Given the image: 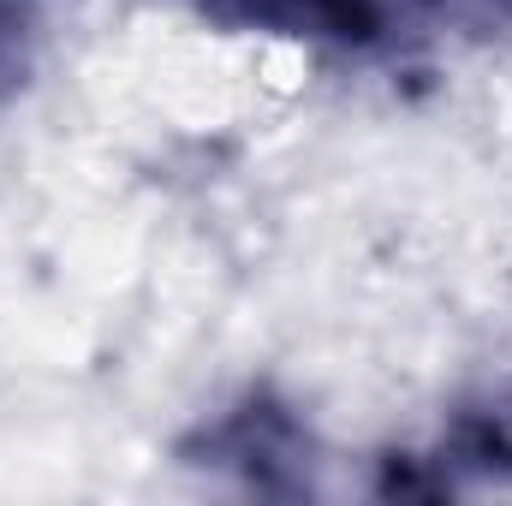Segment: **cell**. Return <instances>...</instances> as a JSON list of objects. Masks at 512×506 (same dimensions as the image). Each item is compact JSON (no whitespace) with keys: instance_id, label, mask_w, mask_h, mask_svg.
<instances>
[{"instance_id":"cell-4","label":"cell","mask_w":512,"mask_h":506,"mask_svg":"<svg viewBox=\"0 0 512 506\" xmlns=\"http://www.w3.org/2000/svg\"><path fill=\"white\" fill-rule=\"evenodd\" d=\"M36 54V6L30 0H0V108L24 90Z\"/></svg>"},{"instance_id":"cell-2","label":"cell","mask_w":512,"mask_h":506,"mask_svg":"<svg viewBox=\"0 0 512 506\" xmlns=\"http://www.w3.org/2000/svg\"><path fill=\"white\" fill-rule=\"evenodd\" d=\"M221 30H251L316 48H376L393 30L387 0H191Z\"/></svg>"},{"instance_id":"cell-1","label":"cell","mask_w":512,"mask_h":506,"mask_svg":"<svg viewBox=\"0 0 512 506\" xmlns=\"http://www.w3.org/2000/svg\"><path fill=\"white\" fill-rule=\"evenodd\" d=\"M179 459L245 495H304L316 477V435L286 393L245 387L179 441Z\"/></svg>"},{"instance_id":"cell-3","label":"cell","mask_w":512,"mask_h":506,"mask_svg":"<svg viewBox=\"0 0 512 506\" xmlns=\"http://www.w3.org/2000/svg\"><path fill=\"white\" fill-rule=\"evenodd\" d=\"M441 477L447 495H465V489H512V387L495 381V387H477L465 393L435 447L423 453Z\"/></svg>"},{"instance_id":"cell-5","label":"cell","mask_w":512,"mask_h":506,"mask_svg":"<svg viewBox=\"0 0 512 506\" xmlns=\"http://www.w3.org/2000/svg\"><path fill=\"white\" fill-rule=\"evenodd\" d=\"M30 6H42V0H30Z\"/></svg>"}]
</instances>
